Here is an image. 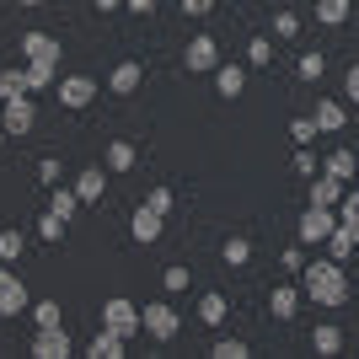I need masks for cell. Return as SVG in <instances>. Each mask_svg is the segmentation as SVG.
I'll return each mask as SVG.
<instances>
[{
  "label": "cell",
  "instance_id": "1",
  "mask_svg": "<svg viewBox=\"0 0 359 359\" xmlns=\"http://www.w3.org/2000/svg\"><path fill=\"white\" fill-rule=\"evenodd\" d=\"M300 295L316 300V306H327V311H338V306L348 300L344 263H338V257H311V263L300 269Z\"/></svg>",
  "mask_w": 359,
  "mask_h": 359
},
{
  "label": "cell",
  "instance_id": "2",
  "mask_svg": "<svg viewBox=\"0 0 359 359\" xmlns=\"http://www.w3.org/2000/svg\"><path fill=\"white\" fill-rule=\"evenodd\" d=\"M102 327H107V332H118V338H135V332H145V327H140V306H135L129 295H113V300L102 306Z\"/></svg>",
  "mask_w": 359,
  "mask_h": 359
},
{
  "label": "cell",
  "instance_id": "3",
  "mask_svg": "<svg viewBox=\"0 0 359 359\" xmlns=\"http://www.w3.org/2000/svg\"><path fill=\"white\" fill-rule=\"evenodd\" d=\"M140 327H145L156 344H172L182 322H177V311H172L166 300H150V306H140Z\"/></svg>",
  "mask_w": 359,
  "mask_h": 359
},
{
  "label": "cell",
  "instance_id": "4",
  "mask_svg": "<svg viewBox=\"0 0 359 359\" xmlns=\"http://www.w3.org/2000/svg\"><path fill=\"white\" fill-rule=\"evenodd\" d=\"M32 118H38L32 91H22V97H6V102H0V123H6V135H11V140L32 135Z\"/></svg>",
  "mask_w": 359,
  "mask_h": 359
},
{
  "label": "cell",
  "instance_id": "5",
  "mask_svg": "<svg viewBox=\"0 0 359 359\" xmlns=\"http://www.w3.org/2000/svg\"><path fill=\"white\" fill-rule=\"evenodd\" d=\"M332 225H338V210L306 204V215H300V247H322V241L332 236Z\"/></svg>",
  "mask_w": 359,
  "mask_h": 359
},
{
  "label": "cell",
  "instance_id": "6",
  "mask_svg": "<svg viewBox=\"0 0 359 359\" xmlns=\"http://www.w3.org/2000/svg\"><path fill=\"white\" fill-rule=\"evenodd\" d=\"M32 300H27V285H22V273L11 263H0V316H22Z\"/></svg>",
  "mask_w": 359,
  "mask_h": 359
},
{
  "label": "cell",
  "instance_id": "7",
  "mask_svg": "<svg viewBox=\"0 0 359 359\" xmlns=\"http://www.w3.org/2000/svg\"><path fill=\"white\" fill-rule=\"evenodd\" d=\"M182 65H188V75H215L220 70V43H215L210 32H198L194 43H188V54H182Z\"/></svg>",
  "mask_w": 359,
  "mask_h": 359
},
{
  "label": "cell",
  "instance_id": "8",
  "mask_svg": "<svg viewBox=\"0 0 359 359\" xmlns=\"http://www.w3.org/2000/svg\"><path fill=\"white\" fill-rule=\"evenodd\" d=\"M161 231H166V215H161V210L140 204V210L129 215V236H135L140 247H156V241H161Z\"/></svg>",
  "mask_w": 359,
  "mask_h": 359
},
{
  "label": "cell",
  "instance_id": "9",
  "mask_svg": "<svg viewBox=\"0 0 359 359\" xmlns=\"http://www.w3.org/2000/svg\"><path fill=\"white\" fill-rule=\"evenodd\" d=\"M22 54H27V65H54V70H60V38H54V32H27V38H22Z\"/></svg>",
  "mask_w": 359,
  "mask_h": 359
},
{
  "label": "cell",
  "instance_id": "10",
  "mask_svg": "<svg viewBox=\"0 0 359 359\" xmlns=\"http://www.w3.org/2000/svg\"><path fill=\"white\" fill-rule=\"evenodd\" d=\"M140 81H145V65L123 60V65H113V75H107V91H113V97H135Z\"/></svg>",
  "mask_w": 359,
  "mask_h": 359
},
{
  "label": "cell",
  "instance_id": "11",
  "mask_svg": "<svg viewBox=\"0 0 359 359\" xmlns=\"http://www.w3.org/2000/svg\"><path fill=\"white\" fill-rule=\"evenodd\" d=\"M91 97H97V81H91V75H60V102H65V107H75V113H81Z\"/></svg>",
  "mask_w": 359,
  "mask_h": 359
},
{
  "label": "cell",
  "instance_id": "12",
  "mask_svg": "<svg viewBox=\"0 0 359 359\" xmlns=\"http://www.w3.org/2000/svg\"><path fill=\"white\" fill-rule=\"evenodd\" d=\"M348 194V182L344 177H332V172H316L311 177V204H327V210H338Z\"/></svg>",
  "mask_w": 359,
  "mask_h": 359
},
{
  "label": "cell",
  "instance_id": "13",
  "mask_svg": "<svg viewBox=\"0 0 359 359\" xmlns=\"http://www.w3.org/2000/svg\"><path fill=\"white\" fill-rule=\"evenodd\" d=\"M75 194H81V204H97L107 194V166H81L75 172Z\"/></svg>",
  "mask_w": 359,
  "mask_h": 359
},
{
  "label": "cell",
  "instance_id": "14",
  "mask_svg": "<svg viewBox=\"0 0 359 359\" xmlns=\"http://www.w3.org/2000/svg\"><path fill=\"white\" fill-rule=\"evenodd\" d=\"M32 354H38V359H70V332H65V327L38 332V338H32Z\"/></svg>",
  "mask_w": 359,
  "mask_h": 359
},
{
  "label": "cell",
  "instance_id": "15",
  "mask_svg": "<svg viewBox=\"0 0 359 359\" xmlns=\"http://www.w3.org/2000/svg\"><path fill=\"white\" fill-rule=\"evenodd\" d=\"M269 311H273V322H295L300 290H295V285H273V290H269Z\"/></svg>",
  "mask_w": 359,
  "mask_h": 359
},
{
  "label": "cell",
  "instance_id": "16",
  "mask_svg": "<svg viewBox=\"0 0 359 359\" xmlns=\"http://www.w3.org/2000/svg\"><path fill=\"white\" fill-rule=\"evenodd\" d=\"M322 247H327V257H338V263H348V257L359 252V241H354V225H344V220H338V225H332V236L322 241Z\"/></svg>",
  "mask_w": 359,
  "mask_h": 359
},
{
  "label": "cell",
  "instance_id": "17",
  "mask_svg": "<svg viewBox=\"0 0 359 359\" xmlns=\"http://www.w3.org/2000/svg\"><path fill=\"white\" fill-rule=\"evenodd\" d=\"M215 91H220L225 102L241 97V91H247V70H241V65H220V70H215Z\"/></svg>",
  "mask_w": 359,
  "mask_h": 359
},
{
  "label": "cell",
  "instance_id": "18",
  "mask_svg": "<svg viewBox=\"0 0 359 359\" xmlns=\"http://www.w3.org/2000/svg\"><path fill=\"white\" fill-rule=\"evenodd\" d=\"M225 316H231V300H225L220 290H210V295L198 300V322H204V327H220Z\"/></svg>",
  "mask_w": 359,
  "mask_h": 359
},
{
  "label": "cell",
  "instance_id": "19",
  "mask_svg": "<svg viewBox=\"0 0 359 359\" xmlns=\"http://www.w3.org/2000/svg\"><path fill=\"white\" fill-rule=\"evenodd\" d=\"M322 172H332V177H344V182H359V156L354 150H332L327 161H322Z\"/></svg>",
  "mask_w": 359,
  "mask_h": 359
},
{
  "label": "cell",
  "instance_id": "20",
  "mask_svg": "<svg viewBox=\"0 0 359 359\" xmlns=\"http://www.w3.org/2000/svg\"><path fill=\"white\" fill-rule=\"evenodd\" d=\"M123 344H129V338H118V332L102 327V332L86 344V354H91V359H123Z\"/></svg>",
  "mask_w": 359,
  "mask_h": 359
},
{
  "label": "cell",
  "instance_id": "21",
  "mask_svg": "<svg viewBox=\"0 0 359 359\" xmlns=\"http://www.w3.org/2000/svg\"><path fill=\"white\" fill-rule=\"evenodd\" d=\"M311 348H316V354H344V327H332V322H322V327H316L311 332Z\"/></svg>",
  "mask_w": 359,
  "mask_h": 359
},
{
  "label": "cell",
  "instance_id": "22",
  "mask_svg": "<svg viewBox=\"0 0 359 359\" xmlns=\"http://www.w3.org/2000/svg\"><path fill=\"white\" fill-rule=\"evenodd\" d=\"M311 118H316V129H322V135H338V129H344V102H316V113H311Z\"/></svg>",
  "mask_w": 359,
  "mask_h": 359
},
{
  "label": "cell",
  "instance_id": "23",
  "mask_svg": "<svg viewBox=\"0 0 359 359\" xmlns=\"http://www.w3.org/2000/svg\"><path fill=\"white\" fill-rule=\"evenodd\" d=\"M102 166L107 172H135V145H129V140H113L107 156H102Z\"/></svg>",
  "mask_w": 359,
  "mask_h": 359
},
{
  "label": "cell",
  "instance_id": "24",
  "mask_svg": "<svg viewBox=\"0 0 359 359\" xmlns=\"http://www.w3.org/2000/svg\"><path fill=\"white\" fill-rule=\"evenodd\" d=\"M48 210H54V215H65V220H75V210H81V194H75V188H60V182H54V194H48Z\"/></svg>",
  "mask_w": 359,
  "mask_h": 359
},
{
  "label": "cell",
  "instance_id": "25",
  "mask_svg": "<svg viewBox=\"0 0 359 359\" xmlns=\"http://www.w3.org/2000/svg\"><path fill=\"white\" fill-rule=\"evenodd\" d=\"M32 322H38V332H48V327H65L60 300H32Z\"/></svg>",
  "mask_w": 359,
  "mask_h": 359
},
{
  "label": "cell",
  "instance_id": "26",
  "mask_svg": "<svg viewBox=\"0 0 359 359\" xmlns=\"http://www.w3.org/2000/svg\"><path fill=\"white\" fill-rule=\"evenodd\" d=\"M247 65H252V70H269V65H273V43L263 38V32L247 43Z\"/></svg>",
  "mask_w": 359,
  "mask_h": 359
},
{
  "label": "cell",
  "instance_id": "27",
  "mask_svg": "<svg viewBox=\"0 0 359 359\" xmlns=\"http://www.w3.org/2000/svg\"><path fill=\"white\" fill-rule=\"evenodd\" d=\"M344 16H348V0H316V22L322 27H338Z\"/></svg>",
  "mask_w": 359,
  "mask_h": 359
},
{
  "label": "cell",
  "instance_id": "28",
  "mask_svg": "<svg viewBox=\"0 0 359 359\" xmlns=\"http://www.w3.org/2000/svg\"><path fill=\"white\" fill-rule=\"evenodd\" d=\"M220 257H225V263H231V269H241V263L252 257V241H247V236H231V241H225V247H220Z\"/></svg>",
  "mask_w": 359,
  "mask_h": 359
},
{
  "label": "cell",
  "instance_id": "29",
  "mask_svg": "<svg viewBox=\"0 0 359 359\" xmlns=\"http://www.w3.org/2000/svg\"><path fill=\"white\" fill-rule=\"evenodd\" d=\"M65 225H70V220H65V215L43 210V215H38V236H43V241H60V236H65Z\"/></svg>",
  "mask_w": 359,
  "mask_h": 359
},
{
  "label": "cell",
  "instance_id": "30",
  "mask_svg": "<svg viewBox=\"0 0 359 359\" xmlns=\"http://www.w3.org/2000/svg\"><path fill=\"white\" fill-rule=\"evenodd\" d=\"M22 247H27V236H22V231H0V263H16V257H22Z\"/></svg>",
  "mask_w": 359,
  "mask_h": 359
},
{
  "label": "cell",
  "instance_id": "31",
  "mask_svg": "<svg viewBox=\"0 0 359 359\" xmlns=\"http://www.w3.org/2000/svg\"><path fill=\"white\" fill-rule=\"evenodd\" d=\"M22 91H27V70H6L0 75V102H6V97H22Z\"/></svg>",
  "mask_w": 359,
  "mask_h": 359
},
{
  "label": "cell",
  "instance_id": "32",
  "mask_svg": "<svg viewBox=\"0 0 359 359\" xmlns=\"http://www.w3.org/2000/svg\"><path fill=\"white\" fill-rule=\"evenodd\" d=\"M316 172H322L316 150H311V145H300V150H295V177H316Z\"/></svg>",
  "mask_w": 359,
  "mask_h": 359
},
{
  "label": "cell",
  "instance_id": "33",
  "mask_svg": "<svg viewBox=\"0 0 359 359\" xmlns=\"http://www.w3.org/2000/svg\"><path fill=\"white\" fill-rule=\"evenodd\" d=\"M161 290H166V295H182V290H188V269H182V263H172V269L161 273Z\"/></svg>",
  "mask_w": 359,
  "mask_h": 359
},
{
  "label": "cell",
  "instance_id": "34",
  "mask_svg": "<svg viewBox=\"0 0 359 359\" xmlns=\"http://www.w3.org/2000/svg\"><path fill=\"white\" fill-rule=\"evenodd\" d=\"M252 354V348L241 344V338H220V344H215V359H247Z\"/></svg>",
  "mask_w": 359,
  "mask_h": 359
},
{
  "label": "cell",
  "instance_id": "35",
  "mask_svg": "<svg viewBox=\"0 0 359 359\" xmlns=\"http://www.w3.org/2000/svg\"><path fill=\"white\" fill-rule=\"evenodd\" d=\"M300 75H306V81H322V75H327V60H322V54H300Z\"/></svg>",
  "mask_w": 359,
  "mask_h": 359
},
{
  "label": "cell",
  "instance_id": "36",
  "mask_svg": "<svg viewBox=\"0 0 359 359\" xmlns=\"http://www.w3.org/2000/svg\"><path fill=\"white\" fill-rule=\"evenodd\" d=\"M295 32H300V16L295 11H279V16H273V38H295Z\"/></svg>",
  "mask_w": 359,
  "mask_h": 359
},
{
  "label": "cell",
  "instance_id": "37",
  "mask_svg": "<svg viewBox=\"0 0 359 359\" xmlns=\"http://www.w3.org/2000/svg\"><path fill=\"white\" fill-rule=\"evenodd\" d=\"M290 135H295V145H311L322 129H316V118H295V123H290Z\"/></svg>",
  "mask_w": 359,
  "mask_h": 359
},
{
  "label": "cell",
  "instance_id": "38",
  "mask_svg": "<svg viewBox=\"0 0 359 359\" xmlns=\"http://www.w3.org/2000/svg\"><path fill=\"white\" fill-rule=\"evenodd\" d=\"M145 204H150V210H161V215H172V188H150Z\"/></svg>",
  "mask_w": 359,
  "mask_h": 359
},
{
  "label": "cell",
  "instance_id": "39",
  "mask_svg": "<svg viewBox=\"0 0 359 359\" xmlns=\"http://www.w3.org/2000/svg\"><path fill=\"white\" fill-rule=\"evenodd\" d=\"M38 182H48V188L60 182V161H54V156H43V161H38Z\"/></svg>",
  "mask_w": 359,
  "mask_h": 359
},
{
  "label": "cell",
  "instance_id": "40",
  "mask_svg": "<svg viewBox=\"0 0 359 359\" xmlns=\"http://www.w3.org/2000/svg\"><path fill=\"white\" fill-rule=\"evenodd\" d=\"M182 6V16H210L215 11V0H177Z\"/></svg>",
  "mask_w": 359,
  "mask_h": 359
},
{
  "label": "cell",
  "instance_id": "41",
  "mask_svg": "<svg viewBox=\"0 0 359 359\" xmlns=\"http://www.w3.org/2000/svg\"><path fill=\"white\" fill-rule=\"evenodd\" d=\"M344 97H348V102H359V65H348V75H344Z\"/></svg>",
  "mask_w": 359,
  "mask_h": 359
},
{
  "label": "cell",
  "instance_id": "42",
  "mask_svg": "<svg viewBox=\"0 0 359 359\" xmlns=\"http://www.w3.org/2000/svg\"><path fill=\"white\" fill-rule=\"evenodd\" d=\"M285 269H290V273L306 269V252H300V247H285Z\"/></svg>",
  "mask_w": 359,
  "mask_h": 359
},
{
  "label": "cell",
  "instance_id": "43",
  "mask_svg": "<svg viewBox=\"0 0 359 359\" xmlns=\"http://www.w3.org/2000/svg\"><path fill=\"white\" fill-rule=\"evenodd\" d=\"M123 6H129L135 16H150V11H156V0H123Z\"/></svg>",
  "mask_w": 359,
  "mask_h": 359
},
{
  "label": "cell",
  "instance_id": "44",
  "mask_svg": "<svg viewBox=\"0 0 359 359\" xmlns=\"http://www.w3.org/2000/svg\"><path fill=\"white\" fill-rule=\"evenodd\" d=\"M91 6H97V11H118L123 0H91Z\"/></svg>",
  "mask_w": 359,
  "mask_h": 359
},
{
  "label": "cell",
  "instance_id": "45",
  "mask_svg": "<svg viewBox=\"0 0 359 359\" xmlns=\"http://www.w3.org/2000/svg\"><path fill=\"white\" fill-rule=\"evenodd\" d=\"M16 6H43V0H16Z\"/></svg>",
  "mask_w": 359,
  "mask_h": 359
},
{
  "label": "cell",
  "instance_id": "46",
  "mask_svg": "<svg viewBox=\"0 0 359 359\" xmlns=\"http://www.w3.org/2000/svg\"><path fill=\"white\" fill-rule=\"evenodd\" d=\"M0 145H6V123H0Z\"/></svg>",
  "mask_w": 359,
  "mask_h": 359
},
{
  "label": "cell",
  "instance_id": "47",
  "mask_svg": "<svg viewBox=\"0 0 359 359\" xmlns=\"http://www.w3.org/2000/svg\"><path fill=\"white\" fill-rule=\"evenodd\" d=\"M354 241H359V220H354Z\"/></svg>",
  "mask_w": 359,
  "mask_h": 359
}]
</instances>
